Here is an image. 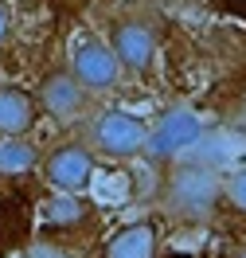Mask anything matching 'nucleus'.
Wrapping results in <instances>:
<instances>
[{"label":"nucleus","mask_w":246,"mask_h":258,"mask_svg":"<svg viewBox=\"0 0 246 258\" xmlns=\"http://www.w3.org/2000/svg\"><path fill=\"white\" fill-rule=\"evenodd\" d=\"M223 196L227 180L203 161H172L160 176V208L176 223H207Z\"/></svg>","instance_id":"1"},{"label":"nucleus","mask_w":246,"mask_h":258,"mask_svg":"<svg viewBox=\"0 0 246 258\" xmlns=\"http://www.w3.org/2000/svg\"><path fill=\"white\" fill-rule=\"evenodd\" d=\"M148 145V121L129 110H102L90 121V149L110 161H133L145 157Z\"/></svg>","instance_id":"2"},{"label":"nucleus","mask_w":246,"mask_h":258,"mask_svg":"<svg viewBox=\"0 0 246 258\" xmlns=\"http://www.w3.org/2000/svg\"><path fill=\"white\" fill-rule=\"evenodd\" d=\"M199 137H203V117L192 106H172L156 121H148L145 157L156 164H172V161H180L188 149H196Z\"/></svg>","instance_id":"3"},{"label":"nucleus","mask_w":246,"mask_h":258,"mask_svg":"<svg viewBox=\"0 0 246 258\" xmlns=\"http://www.w3.org/2000/svg\"><path fill=\"white\" fill-rule=\"evenodd\" d=\"M114 55L121 59L125 75H148L156 63V51H160V28L141 12L110 20V39H106Z\"/></svg>","instance_id":"4"},{"label":"nucleus","mask_w":246,"mask_h":258,"mask_svg":"<svg viewBox=\"0 0 246 258\" xmlns=\"http://www.w3.org/2000/svg\"><path fill=\"white\" fill-rule=\"evenodd\" d=\"M43 180H47L55 192H74L82 196L94 180L98 168V153L90 149V141H59L43 153Z\"/></svg>","instance_id":"5"},{"label":"nucleus","mask_w":246,"mask_h":258,"mask_svg":"<svg viewBox=\"0 0 246 258\" xmlns=\"http://www.w3.org/2000/svg\"><path fill=\"white\" fill-rule=\"evenodd\" d=\"M70 71L90 94H110L125 82V67L106 39H78L70 51Z\"/></svg>","instance_id":"6"},{"label":"nucleus","mask_w":246,"mask_h":258,"mask_svg":"<svg viewBox=\"0 0 246 258\" xmlns=\"http://www.w3.org/2000/svg\"><path fill=\"white\" fill-rule=\"evenodd\" d=\"M35 102H39L43 117H51V121H78L82 113L90 110V90L74 79L70 67H55V71H47L39 79Z\"/></svg>","instance_id":"7"},{"label":"nucleus","mask_w":246,"mask_h":258,"mask_svg":"<svg viewBox=\"0 0 246 258\" xmlns=\"http://www.w3.org/2000/svg\"><path fill=\"white\" fill-rule=\"evenodd\" d=\"M39 117L43 110L35 102V90H24L16 82L0 86V137H28Z\"/></svg>","instance_id":"8"},{"label":"nucleus","mask_w":246,"mask_h":258,"mask_svg":"<svg viewBox=\"0 0 246 258\" xmlns=\"http://www.w3.org/2000/svg\"><path fill=\"white\" fill-rule=\"evenodd\" d=\"M156 254H160V231H156L152 219L125 223L102 246V258H156Z\"/></svg>","instance_id":"9"},{"label":"nucleus","mask_w":246,"mask_h":258,"mask_svg":"<svg viewBox=\"0 0 246 258\" xmlns=\"http://www.w3.org/2000/svg\"><path fill=\"white\" fill-rule=\"evenodd\" d=\"M43 164L32 137H0V176H28Z\"/></svg>","instance_id":"10"},{"label":"nucleus","mask_w":246,"mask_h":258,"mask_svg":"<svg viewBox=\"0 0 246 258\" xmlns=\"http://www.w3.org/2000/svg\"><path fill=\"white\" fill-rule=\"evenodd\" d=\"M86 215H90V211H86V204H82V196H74V192L51 196L47 204H43V211H39L47 235H51V231H66V227H82Z\"/></svg>","instance_id":"11"},{"label":"nucleus","mask_w":246,"mask_h":258,"mask_svg":"<svg viewBox=\"0 0 246 258\" xmlns=\"http://www.w3.org/2000/svg\"><path fill=\"white\" fill-rule=\"evenodd\" d=\"M227 204L246 219V168H238V172L227 180Z\"/></svg>","instance_id":"12"},{"label":"nucleus","mask_w":246,"mask_h":258,"mask_svg":"<svg viewBox=\"0 0 246 258\" xmlns=\"http://www.w3.org/2000/svg\"><path fill=\"white\" fill-rule=\"evenodd\" d=\"M8 39H12V8L0 0V51L8 47Z\"/></svg>","instance_id":"13"},{"label":"nucleus","mask_w":246,"mask_h":258,"mask_svg":"<svg viewBox=\"0 0 246 258\" xmlns=\"http://www.w3.org/2000/svg\"><path fill=\"white\" fill-rule=\"evenodd\" d=\"M28 258H70V254H63L59 246H35V250H28Z\"/></svg>","instance_id":"14"},{"label":"nucleus","mask_w":246,"mask_h":258,"mask_svg":"<svg viewBox=\"0 0 246 258\" xmlns=\"http://www.w3.org/2000/svg\"><path fill=\"white\" fill-rule=\"evenodd\" d=\"M234 258H246V246H242V250H238V254H234Z\"/></svg>","instance_id":"15"},{"label":"nucleus","mask_w":246,"mask_h":258,"mask_svg":"<svg viewBox=\"0 0 246 258\" xmlns=\"http://www.w3.org/2000/svg\"><path fill=\"white\" fill-rule=\"evenodd\" d=\"M168 258H192V254H168Z\"/></svg>","instance_id":"16"},{"label":"nucleus","mask_w":246,"mask_h":258,"mask_svg":"<svg viewBox=\"0 0 246 258\" xmlns=\"http://www.w3.org/2000/svg\"><path fill=\"white\" fill-rule=\"evenodd\" d=\"M20 4H39V0H20Z\"/></svg>","instance_id":"17"}]
</instances>
